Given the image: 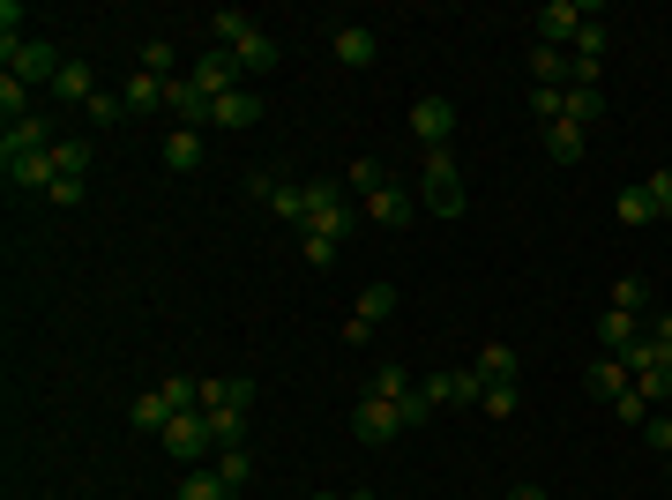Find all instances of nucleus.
<instances>
[{
  "label": "nucleus",
  "mask_w": 672,
  "mask_h": 500,
  "mask_svg": "<svg viewBox=\"0 0 672 500\" xmlns=\"http://www.w3.org/2000/svg\"><path fill=\"white\" fill-rule=\"evenodd\" d=\"M0 60H8L15 83H31V90H38V83L53 90V75L68 68V53H60L53 38H0Z\"/></svg>",
  "instance_id": "1"
},
{
  "label": "nucleus",
  "mask_w": 672,
  "mask_h": 500,
  "mask_svg": "<svg viewBox=\"0 0 672 500\" xmlns=\"http://www.w3.org/2000/svg\"><path fill=\"white\" fill-rule=\"evenodd\" d=\"M419 209L433 217H463V172H456V150H426V179H419Z\"/></svg>",
  "instance_id": "2"
},
{
  "label": "nucleus",
  "mask_w": 672,
  "mask_h": 500,
  "mask_svg": "<svg viewBox=\"0 0 672 500\" xmlns=\"http://www.w3.org/2000/svg\"><path fill=\"white\" fill-rule=\"evenodd\" d=\"M306 195H314V217H306L299 232H322V240H336V247H344V240L359 232V217H367V209L344 202V187H336V179H314Z\"/></svg>",
  "instance_id": "3"
},
{
  "label": "nucleus",
  "mask_w": 672,
  "mask_h": 500,
  "mask_svg": "<svg viewBox=\"0 0 672 500\" xmlns=\"http://www.w3.org/2000/svg\"><path fill=\"white\" fill-rule=\"evenodd\" d=\"M158 441H165V456L179 463V470H195V463H210L217 456V433H210V411H179L165 426V433H158Z\"/></svg>",
  "instance_id": "4"
},
{
  "label": "nucleus",
  "mask_w": 672,
  "mask_h": 500,
  "mask_svg": "<svg viewBox=\"0 0 672 500\" xmlns=\"http://www.w3.org/2000/svg\"><path fill=\"white\" fill-rule=\"evenodd\" d=\"M187 83L202 90V97H232V90H247V75H240V60H232V53H224V45H210V53H202V60H195V68H187Z\"/></svg>",
  "instance_id": "5"
},
{
  "label": "nucleus",
  "mask_w": 672,
  "mask_h": 500,
  "mask_svg": "<svg viewBox=\"0 0 672 500\" xmlns=\"http://www.w3.org/2000/svg\"><path fill=\"white\" fill-rule=\"evenodd\" d=\"M590 15H598L590 0H546V8H538V45H560V53H568Z\"/></svg>",
  "instance_id": "6"
},
{
  "label": "nucleus",
  "mask_w": 672,
  "mask_h": 500,
  "mask_svg": "<svg viewBox=\"0 0 672 500\" xmlns=\"http://www.w3.org/2000/svg\"><path fill=\"white\" fill-rule=\"evenodd\" d=\"M60 135H53V120L45 113H31V120H15L8 135H0V165H15V158H45Z\"/></svg>",
  "instance_id": "7"
},
{
  "label": "nucleus",
  "mask_w": 672,
  "mask_h": 500,
  "mask_svg": "<svg viewBox=\"0 0 672 500\" xmlns=\"http://www.w3.org/2000/svg\"><path fill=\"white\" fill-rule=\"evenodd\" d=\"M583 388H590V396H598V404H621V396H628V388H635L628 359H613V351H598V359H590V367H583Z\"/></svg>",
  "instance_id": "8"
},
{
  "label": "nucleus",
  "mask_w": 672,
  "mask_h": 500,
  "mask_svg": "<svg viewBox=\"0 0 672 500\" xmlns=\"http://www.w3.org/2000/svg\"><path fill=\"white\" fill-rule=\"evenodd\" d=\"M412 135H419L426 150H449V135H456V105H449V97H419V105H412Z\"/></svg>",
  "instance_id": "9"
},
{
  "label": "nucleus",
  "mask_w": 672,
  "mask_h": 500,
  "mask_svg": "<svg viewBox=\"0 0 672 500\" xmlns=\"http://www.w3.org/2000/svg\"><path fill=\"white\" fill-rule=\"evenodd\" d=\"M351 433H359V441H396V433H404V411H396V404H389V396H367V404H359V411H351Z\"/></svg>",
  "instance_id": "10"
},
{
  "label": "nucleus",
  "mask_w": 672,
  "mask_h": 500,
  "mask_svg": "<svg viewBox=\"0 0 672 500\" xmlns=\"http://www.w3.org/2000/svg\"><path fill=\"white\" fill-rule=\"evenodd\" d=\"M254 120H262V90H232L210 105V127H224V135H247Z\"/></svg>",
  "instance_id": "11"
},
{
  "label": "nucleus",
  "mask_w": 672,
  "mask_h": 500,
  "mask_svg": "<svg viewBox=\"0 0 672 500\" xmlns=\"http://www.w3.org/2000/svg\"><path fill=\"white\" fill-rule=\"evenodd\" d=\"M329 53L344 60V68H374L381 45H374V31H367V23H336V31H329Z\"/></svg>",
  "instance_id": "12"
},
{
  "label": "nucleus",
  "mask_w": 672,
  "mask_h": 500,
  "mask_svg": "<svg viewBox=\"0 0 672 500\" xmlns=\"http://www.w3.org/2000/svg\"><path fill=\"white\" fill-rule=\"evenodd\" d=\"M232 60H240V75H269V68L285 60V45L269 38V31H247V38L232 45Z\"/></svg>",
  "instance_id": "13"
},
{
  "label": "nucleus",
  "mask_w": 672,
  "mask_h": 500,
  "mask_svg": "<svg viewBox=\"0 0 672 500\" xmlns=\"http://www.w3.org/2000/svg\"><path fill=\"white\" fill-rule=\"evenodd\" d=\"M367 217H374L381 232H404V224L419 217V195H404V187H381L374 202H367Z\"/></svg>",
  "instance_id": "14"
},
{
  "label": "nucleus",
  "mask_w": 672,
  "mask_h": 500,
  "mask_svg": "<svg viewBox=\"0 0 672 500\" xmlns=\"http://www.w3.org/2000/svg\"><path fill=\"white\" fill-rule=\"evenodd\" d=\"M165 113H172L179 127H210V97H202V90L179 75V83H165Z\"/></svg>",
  "instance_id": "15"
},
{
  "label": "nucleus",
  "mask_w": 672,
  "mask_h": 500,
  "mask_svg": "<svg viewBox=\"0 0 672 500\" xmlns=\"http://www.w3.org/2000/svg\"><path fill=\"white\" fill-rule=\"evenodd\" d=\"M0 172H8L15 195H53V179H60V172H53V150H45V158H15V165H0Z\"/></svg>",
  "instance_id": "16"
},
{
  "label": "nucleus",
  "mask_w": 672,
  "mask_h": 500,
  "mask_svg": "<svg viewBox=\"0 0 672 500\" xmlns=\"http://www.w3.org/2000/svg\"><path fill=\"white\" fill-rule=\"evenodd\" d=\"M158 158H165V172H195L202 165V127H172Z\"/></svg>",
  "instance_id": "17"
},
{
  "label": "nucleus",
  "mask_w": 672,
  "mask_h": 500,
  "mask_svg": "<svg viewBox=\"0 0 672 500\" xmlns=\"http://www.w3.org/2000/svg\"><path fill=\"white\" fill-rule=\"evenodd\" d=\"M97 97V75H90L83 60H68L60 75H53V105H90Z\"/></svg>",
  "instance_id": "18"
},
{
  "label": "nucleus",
  "mask_w": 672,
  "mask_h": 500,
  "mask_svg": "<svg viewBox=\"0 0 672 500\" xmlns=\"http://www.w3.org/2000/svg\"><path fill=\"white\" fill-rule=\"evenodd\" d=\"M635 336H642V314H621V306H605V322H598V344H605V351H613V359H621V351H628Z\"/></svg>",
  "instance_id": "19"
},
{
  "label": "nucleus",
  "mask_w": 672,
  "mask_h": 500,
  "mask_svg": "<svg viewBox=\"0 0 672 500\" xmlns=\"http://www.w3.org/2000/svg\"><path fill=\"white\" fill-rule=\"evenodd\" d=\"M621 359H628V374H635V381H642V374H665V367H672V351L658 344V336H635Z\"/></svg>",
  "instance_id": "20"
},
{
  "label": "nucleus",
  "mask_w": 672,
  "mask_h": 500,
  "mask_svg": "<svg viewBox=\"0 0 672 500\" xmlns=\"http://www.w3.org/2000/svg\"><path fill=\"white\" fill-rule=\"evenodd\" d=\"M546 150H553V165H576V158L590 150V135H583L576 120H553V127H546Z\"/></svg>",
  "instance_id": "21"
},
{
  "label": "nucleus",
  "mask_w": 672,
  "mask_h": 500,
  "mask_svg": "<svg viewBox=\"0 0 672 500\" xmlns=\"http://www.w3.org/2000/svg\"><path fill=\"white\" fill-rule=\"evenodd\" d=\"M254 411V381H202V411Z\"/></svg>",
  "instance_id": "22"
},
{
  "label": "nucleus",
  "mask_w": 672,
  "mask_h": 500,
  "mask_svg": "<svg viewBox=\"0 0 672 500\" xmlns=\"http://www.w3.org/2000/svg\"><path fill=\"white\" fill-rule=\"evenodd\" d=\"M560 120H576L590 135V127L605 120V90H568V97H560Z\"/></svg>",
  "instance_id": "23"
},
{
  "label": "nucleus",
  "mask_w": 672,
  "mask_h": 500,
  "mask_svg": "<svg viewBox=\"0 0 672 500\" xmlns=\"http://www.w3.org/2000/svg\"><path fill=\"white\" fill-rule=\"evenodd\" d=\"M269 209H277L285 224H306V217H314V195H306L299 179H277V195H269Z\"/></svg>",
  "instance_id": "24"
},
{
  "label": "nucleus",
  "mask_w": 672,
  "mask_h": 500,
  "mask_svg": "<svg viewBox=\"0 0 672 500\" xmlns=\"http://www.w3.org/2000/svg\"><path fill=\"white\" fill-rule=\"evenodd\" d=\"M179 500H232V486L217 478V463H195V470L179 478Z\"/></svg>",
  "instance_id": "25"
},
{
  "label": "nucleus",
  "mask_w": 672,
  "mask_h": 500,
  "mask_svg": "<svg viewBox=\"0 0 672 500\" xmlns=\"http://www.w3.org/2000/svg\"><path fill=\"white\" fill-rule=\"evenodd\" d=\"M142 75H158V83H179V45H172V38H150V45H142Z\"/></svg>",
  "instance_id": "26"
},
{
  "label": "nucleus",
  "mask_w": 672,
  "mask_h": 500,
  "mask_svg": "<svg viewBox=\"0 0 672 500\" xmlns=\"http://www.w3.org/2000/svg\"><path fill=\"white\" fill-rule=\"evenodd\" d=\"M90 158H97V142H83V135H76V142H53V172H60V179H83Z\"/></svg>",
  "instance_id": "27"
},
{
  "label": "nucleus",
  "mask_w": 672,
  "mask_h": 500,
  "mask_svg": "<svg viewBox=\"0 0 672 500\" xmlns=\"http://www.w3.org/2000/svg\"><path fill=\"white\" fill-rule=\"evenodd\" d=\"M471 374H478V381H515V374H523V359H515V351H508V344H486V351H478V367H471Z\"/></svg>",
  "instance_id": "28"
},
{
  "label": "nucleus",
  "mask_w": 672,
  "mask_h": 500,
  "mask_svg": "<svg viewBox=\"0 0 672 500\" xmlns=\"http://www.w3.org/2000/svg\"><path fill=\"white\" fill-rule=\"evenodd\" d=\"M127 418H135V433H165V426H172V418H179V411H172L165 396L150 388V396H135V411H127Z\"/></svg>",
  "instance_id": "29"
},
{
  "label": "nucleus",
  "mask_w": 672,
  "mask_h": 500,
  "mask_svg": "<svg viewBox=\"0 0 672 500\" xmlns=\"http://www.w3.org/2000/svg\"><path fill=\"white\" fill-rule=\"evenodd\" d=\"M613 217H621V224H658V202H650V187H621V195H613Z\"/></svg>",
  "instance_id": "30"
},
{
  "label": "nucleus",
  "mask_w": 672,
  "mask_h": 500,
  "mask_svg": "<svg viewBox=\"0 0 672 500\" xmlns=\"http://www.w3.org/2000/svg\"><path fill=\"white\" fill-rule=\"evenodd\" d=\"M127 113H135V120H142V113H158V105H165V83H158V75H127Z\"/></svg>",
  "instance_id": "31"
},
{
  "label": "nucleus",
  "mask_w": 672,
  "mask_h": 500,
  "mask_svg": "<svg viewBox=\"0 0 672 500\" xmlns=\"http://www.w3.org/2000/svg\"><path fill=\"white\" fill-rule=\"evenodd\" d=\"M217 478H224V486H232V493H247V478H254V456L247 449H217Z\"/></svg>",
  "instance_id": "32"
},
{
  "label": "nucleus",
  "mask_w": 672,
  "mask_h": 500,
  "mask_svg": "<svg viewBox=\"0 0 672 500\" xmlns=\"http://www.w3.org/2000/svg\"><path fill=\"white\" fill-rule=\"evenodd\" d=\"M351 314H359L367 329H374V322H389V314H396V284H367V292H359V306H351Z\"/></svg>",
  "instance_id": "33"
},
{
  "label": "nucleus",
  "mask_w": 672,
  "mask_h": 500,
  "mask_svg": "<svg viewBox=\"0 0 672 500\" xmlns=\"http://www.w3.org/2000/svg\"><path fill=\"white\" fill-rule=\"evenodd\" d=\"M210 433H217V449H247V411H210Z\"/></svg>",
  "instance_id": "34"
},
{
  "label": "nucleus",
  "mask_w": 672,
  "mask_h": 500,
  "mask_svg": "<svg viewBox=\"0 0 672 500\" xmlns=\"http://www.w3.org/2000/svg\"><path fill=\"white\" fill-rule=\"evenodd\" d=\"M515 404H523L515 381H486V396H478V411H486V418H515Z\"/></svg>",
  "instance_id": "35"
},
{
  "label": "nucleus",
  "mask_w": 672,
  "mask_h": 500,
  "mask_svg": "<svg viewBox=\"0 0 672 500\" xmlns=\"http://www.w3.org/2000/svg\"><path fill=\"white\" fill-rule=\"evenodd\" d=\"M0 120H31V83H15V75H0Z\"/></svg>",
  "instance_id": "36"
},
{
  "label": "nucleus",
  "mask_w": 672,
  "mask_h": 500,
  "mask_svg": "<svg viewBox=\"0 0 672 500\" xmlns=\"http://www.w3.org/2000/svg\"><path fill=\"white\" fill-rule=\"evenodd\" d=\"M210 31H217V45H224V53H232V45L247 38L254 23H247V8H217V15H210Z\"/></svg>",
  "instance_id": "37"
},
{
  "label": "nucleus",
  "mask_w": 672,
  "mask_h": 500,
  "mask_svg": "<svg viewBox=\"0 0 672 500\" xmlns=\"http://www.w3.org/2000/svg\"><path fill=\"white\" fill-rule=\"evenodd\" d=\"M613 306H621V314H650V277H621V284H613Z\"/></svg>",
  "instance_id": "38"
},
{
  "label": "nucleus",
  "mask_w": 672,
  "mask_h": 500,
  "mask_svg": "<svg viewBox=\"0 0 672 500\" xmlns=\"http://www.w3.org/2000/svg\"><path fill=\"white\" fill-rule=\"evenodd\" d=\"M613 418H621V426H635V433H642V426H650V418H658V404H650V396H642V388H628V396H621V404H613Z\"/></svg>",
  "instance_id": "39"
},
{
  "label": "nucleus",
  "mask_w": 672,
  "mask_h": 500,
  "mask_svg": "<svg viewBox=\"0 0 672 500\" xmlns=\"http://www.w3.org/2000/svg\"><path fill=\"white\" fill-rule=\"evenodd\" d=\"M344 187H351V195H367V202H374L381 187H389V172H381L374 158H359V165H351V179H344Z\"/></svg>",
  "instance_id": "40"
},
{
  "label": "nucleus",
  "mask_w": 672,
  "mask_h": 500,
  "mask_svg": "<svg viewBox=\"0 0 672 500\" xmlns=\"http://www.w3.org/2000/svg\"><path fill=\"white\" fill-rule=\"evenodd\" d=\"M83 113H90V127H120V120H127V97H113V90H97V97H90Z\"/></svg>",
  "instance_id": "41"
},
{
  "label": "nucleus",
  "mask_w": 672,
  "mask_h": 500,
  "mask_svg": "<svg viewBox=\"0 0 672 500\" xmlns=\"http://www.w3.org/2000/svg\"><path fill=\"white\" fill-rule=\"evenodd\" d=\"M412 388H419V381L404 374V367H381V374H374V396H389V404H404Z\"/></svg>",
  "instance_id": "42"
},
{
  "label": "nucleus",
  "mask_w": 672,
  "mask_h": 500,
  "mask_svg": "<svg viewBox=\"0 0 672 500\" xmlns=\"http://www.w3.org/2000/svg\"><path fill=\"white\" fill-rule=\"evenodd\" d=\"M299 240H306V261H314V269H336V240H322V232H299Z\"/></svg>",
  "instance_id": "43"
},
{
  "label": "nucleus",
  "mask_w": 672,
  "mask_h": 500,
  "mask_svg": "<svg viewBox=\"0 0 672 500\" xmlns=\"http://www.w3.org/2000/svg\"><path fill=\"white\" fill-rule=\"evenodd\" d=\"M486 396V381L478 374H449V404H478Z\"/></svg>",
  "instance_id": "44"
},
{
  "label": "nucleus",
  "mask_w": 672,
  "mask_h": 500,
  "mask_svg": "<svg viewBox=\"0 0 672 500\" xmlns=\"http://www.w3.org/2000/svg\"><path fill=\"white\" fill-rule=\"evenodd\" d=\"M642 187H650V202H658V217H672V165H665V172H650Z\"/></svg>",
  "instance_id": "45"
},
{
  "label": "nucleus",
  "mask_w": 672,
  "mask_h": 500,
  "mask_svg": "<svg viewBox=\"0 0 672 500\" xmlns=\"http://www.w3.org/2000/svg\"><path fill=\"white\" fill-rule=\"evenodd\" d=\"M560 97H568V90H531V113H538V120H560Z\"/></svg>",
  "instance_id": "46"
},
{
  "label": "nucleus",
  "mask_w": 672,
  "mask_h": 500,
  "mask_svg": "<svg viewBox=\"0 0 672 500\" xmlns=\"http://www.w3.org/2000/svg\"><path fill=\"white\" fill-rule=\"evenodd\" d=\"M642 441H650V449H665V456H672V418L658 411V418H650V426H642Z\"/></svg>",
  "instance_id": "47"
},
{
  "label": "nucleus",
  "mask_w": 672,
  "mask_h": 500,
  "mask_svg": "<svg viewBox=\"0 0 672 500\" xmlns=\"http://www.w3.org/2000/svg\"><path fill=\"white\" fill-rule=\"evenodd\" d=\"M45 202H60V209H76V202H83V179H53V195H45Z\"/></svg>",
  "instance_id": "48"
},
{
  "label": "nucleus",
  "mask_w": 672,
  "mask_h": 500,
  "mask_svg": "<svg viewBox=\"0 0 672 500\" xmlns=\"http://www.w3.org/2000/svg\"><path fill=\"white\" fill-rule=\"evenodd\" d=\"M277 195V172H247V202H269Z\"/></svg>",
  "instance_id": "49"
},
{
  "label": "nucleus",
  "mask_w": 672,
  "mask_h": 500,
  "mask_svg": "<svg viewBox=\"0 0 672 500\" xmlns=\"http://www.w3.org/2000/svg\"><path fill=\"white\" fill-rule=\"evenodd\" d=\"M642 336H658V344L672 351V314H642Z\"/></svg>",
  "instance_id": "50"
},
{
  "label": "nucleus",
  "mask_w": 672,
  "mask_h": 500,
  "mask_svg": "<svg viewBox=\"0 0 672 500\" xmlns=\"http://www.w3.org/2000/svg\"><path fill=\"white\" fill-rule=\"evenodd\" d=\"M508 500H546V486H531V478H523V486H508Z\"/></svg>",
  "instance_id": "51"
},
{
  "label": "nucleus",
  "mask_w": 672,
  "mask_h": 500,
  "mask_svg": "<svg viewBox=\"0 0 672 500\" xmlns=\"http://www.w3.org/2000/svg\"><path fill=\"white\" fill-rule=\"evenodd\" d=\"M344 500H374V493H344Z\"/></svg>",
  "instance_id": "52"
},
{
  "label": "nucleus",
  "mask_w": 672,
  "mask_h": 500,
  "mask_svg": "<svg viewBox=\"0 0 672 500\" xmlns=\"http://www.w3.org/2000/svg\"><path fill=\"white\" fill-rule=\"evenodd\" d=\"M665 478H672V456H665Z\"/></svg>",
  "instance_id": "53"
},
{
  "label": "nucleus",
  "mask_w": 672,
  "mask_h": 500,
  "mask_svg": "<svg viewBox=\"0 0 672 500\" xmlns=\"http://www.w3.org/2000/svg\"><path fill=\"white\" fill-rule=\"evenodd\" d=\"M336 500H344V493H336Z\"/></svg>",
  "instance_id": "54"
},
{
  "label": "nucleus",
  "mask_w": 672,
  "mask_h": 500,
  "mask_svg": "<svg viewBox=\"0 0 672 500\" xmlns=\"http://www.w3.org/2000/svg\"><path fill=\"white\" fill-rule=\"evenodd\" d=\"M665 418H672V411H665Z\"/></svg>",
  "instance_id": "55"
}]
</instances>
